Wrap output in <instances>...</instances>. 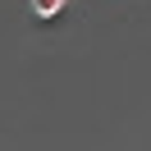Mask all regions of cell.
Returning <instances> with one entry per match:
<instances>
[{
	"label": "cell",
	"mask_w": 151,
	"mask_h": 151,
	"mask_svg": "<svg viewBox=\"0 0 151 151\" xmlns=\"http://www.w3.org/2000/svg\"><path fill=\"white\" fill-rule=\"evenodd\" d=\"M32 9H37V14H60L64 0H32Z\"/></svg>",
	"instance_id": "6da1fadb"
}]
</instances>
